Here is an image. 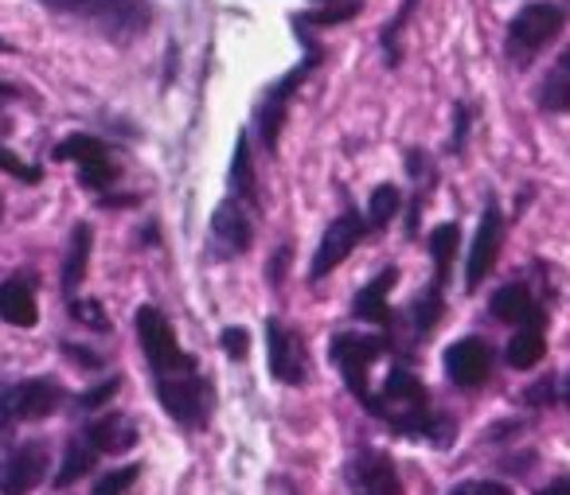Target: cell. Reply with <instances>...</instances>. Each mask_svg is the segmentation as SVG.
I'll return each mask as SVG.
<instances>
[{
	"mask_svg": "<svg viewBox=\"0 0 570 495\" xmlns=\"http://www.w3.org/2000/svg\"><path fill=\"white\" fill-rule=\"evenodd\" d=\"M562 402H567V406H570V378H567V383H562Z\"/></svg>",
	"mask_w": 570,
	"mask_h": 495,
	"instance_id": "obj_42",
	"label": "cell"
},
{
	"mask_svg": "<svg viewBox=\"0 0 570 495\" xmlns=\"http://www.w3.org/2000/svg\"><path fill=\"white\" fill-rule=\"evenodd\" d=\"M79 180H82V188H90V191H106L114 180H118V165H114L110 157L82 160V165H79Z\"/></svg>",
	"mask_w": 570,
	"mask_h": 495,
	"instance_id": "obj_30",
	"label": "cell"
},
{
	"mask_svg": "<svg viewBox=\"0 0 570 495\" xmlns=\"http://www.w3.org/2000/svg\"><path fill=\"white\" fill-rule=\"evenodd\" d=\"M87 261H90V227L87 222H79V227L71 230V250H67V261H63V293L67 297H75V289H79L82 277H87Z\"/></svg>",
	"mask_w": 570,
	"mask_h": 495,
	"instance_id": "obj_22",
	"label": "cell"
},
{
	"mask_svg": "<svg viewBox=\"0 0 570 495\" xmlns=\"http://www.w3.org/2000/svg\"><path fill=\"white\" fill-rule=\"evenodd\" d=\"M500 246H504V219H500L497 204H489L481 215V227H476V238H473V254H469V266H465L469 289H476V285L492 274V266H497V258H500Z\"/></svg>",
	"mask_w": 570,
	"mask_h": 495,
	"instance_id": "obj_12",
	"label": "cell"
},
{
	"mask_svg": "<svg viewBox=\"0 0 570 495\" xmlns=\"http://www.w3.org/2000/svg\"><path fill=\"white\" fill-rule=\"evenodd\" d=\"M114 390H118V378H110V383H102V386H95V390H87L79 398V406L82 409H98L102 402H110L114 398Z\"/></svg>",
	"mask_w": 570,
	"mask_h": 495,
	"instance_id": "obj_37",
	"label": "cell"
},
{
	"mask_svg": "<svg viewBox=\"0 0 570 495\" xmlns=\"http://www.w3.org/2000/svg\"><path fill=\"white\" fill-rule=\"evenodd\" d=\"M0 320L12 324V328H32V324L40 320L36 293L24 277H9V281H0Z\"/></svg>",
	"mask_w": 570,
	"mask_h": 495,
	"instance_id": "obj_16",
	"label": "cell"
},
{
	"mask_svg": "<svg viewBox=\"0 0 570 495\" xmlns=\"http://www.w3.org/2000/svg\"><path fill=\"white\" fill-rule=\"evenodd\" d=\"M0 168H4L9 176H17V180H24V184H40V168L24 165V160L12 157L9 149H0Z\"/></svg>",
	"mask_w": 570,
	"mask_h": 495,
	"instance_id": "obj_34",
	"label": "cell"
},
{
	"mask_svg": "<svg viewBox=\"0 0 570 495\" xmlns=\"http://www.w3.org/2000/svg\"><path fill=\"white\" fill-rule=\"evenodd\" d=\"M352 487L360 495H403V484H399L395 461L383 453H360L356 464H352Z\"/></svg>",
	"mask_w": 570,
	"mask_h": 495,
	"instance_id": "obj_14",
	"label": "cell"
},
{
	"mask_svg": "<svg viewBox=\"0 0 570 495\" xmlns=\"http://www.w3.org/2000/svg\"><path fill=\"white\" fill-rule=\"evenodd\" d=\"M87 440L98 453H126L137 445V425L126 414H106L87 429Z\"/></svg>",
	"mask_w": 570,
	"mask_h": 495,
	"instance_id": "obj_18",
	"label": "cell"
},
{
	"mask_svg": "<svg viewBox=\"0 0 570 495\" xmlns=\"http://www.w3.org/2000/svg\"><path fill=\"white\" fill-rule=\"evenodd\" d=\"M458 242H461V230L458 222H442V227L430 235V258H434V285H445L450 277V266L458 258Z\"/></svg>",
	"mask_w": 570,
	"mask_h": 495,
	"instance_id": "obj_23",
	"label": "cell"
},
{
	"mask_svg": "<svg viewBox=\"0 0 570 495\" xmlns=\"http://www.w3.org/2000/svg\"><path fill=\"white\" fill-rule=\"evenodd\" d=\"M364 219H360L356 211L341 215V219H333V227H325V238H321L317 254H313V266H309V281H321V277H328L336 266H341L344 258H348L352 250L360 246V238H364Z\"/></svg>",
	"mask_w": 570,
	"mask_h": 495,
	"instance_id": "obj_8",
	"label": "cell"
},
{
	"mask_svg": "<svg viewBox=\"0 0 570 495\" xmlns=\"http://www.w3.org/2000/svg\"><path fill=\"white\" fill-rule=\"evenodd\" d=\"M0 51H12V48H9V43H4V40H0Z\"/></svg>",
	"mask_w": 570,
	"mask_h": 495,
	"instance_id": "obj_43",
	"label": "cell"
},
{
	"mask_svg": "<svg viewBox=\"0 0 570 495\" xmlns=\"http://www.w3.org/2000/svg\"><path fill=\"white\" fill-rule=\"evenodd\" d=\"M137 339H141L145 347V359H149L153 375L165 378V375H188V370H196V363H191V355L184 352L180 344H176V331L173 324L165 320V316L157 313L153 305L137 308Z\"/></svg>",
	"mask_w": 570,
	"mask_h": 495,
	"instance_id": "obj_5",
	"label": "cell"
},
{
	"mask_svg": "<svg viewBox=\"0 0 570 495\" xmlns=\"http://www.w3.org/2000/svg\"><path fill=\"white\" fill-rule=\"evenodd\" d=\"M12 98H20V90L12 82H0V102H12Z\"/></svg>",
	"mask_w": 570,
	"mask_h": 495,
	"instance_id": "obj_40",
	"label": "cell"
},
{
	"mask_svg": "<svg viewBox=\"0 0 570 495\" xmlns=\"http://www.w3.org/2000/svg\"><path fill=\"white\" fill-rule=\"evenodd\" d=\"M539 106H543V110H554V113L570 110V75L562 71V67H554V71L543 79V87H539Z\"/></svg>",
	"mask_w": 570,
	"mask_h": 495,
	"instance_id": "obj_27",
	"label": "cell"
},
{
	"mask_svg": "<svg viewBox=\"0 0 570 495\" xmlns=\"http://www.w3.org/2000/svg\"><path fill=\"white\" fill-rule=\"evenodd\" d=\"M63 402V386L56 378H28V383L4 386L0 390V422H40L51 417Z\"/></svg>",
	"mask_w": 570,
	"mask_h": 495,
	"instance_id": "obj_6",
	"label": "cell"
},
{
	"mask_svg": "<svg viewBox=\"0 0 570 495\" xmlns=\"http://www.w3.org/2000/svg\"><path fill=\"white\" fill-rule=\"evenodd\" d=\"M535 495H570V476H562V479H554V484L539 487Z\"/></svg>",
	"mask_w": 570,
	"mask_h": 495,
	"instance_id": "obj_39",
	"label": "cell"
},
{
	"mask_svg": "<svg viewBox=\"0 0 570 495\" xmlns=\"http://www.w3.org/2000/svg\"><path fill=\"white\" fill-rule=\"evenodd\" d=\"M559 67H562V71H567V75H570V48H567V51H562V59H559Z\"/></svg>",
	"mask_w": 570,
	"mask_h": 495,
	"instance_id": "obj_41",
	"label": "cell"
},
{
	"mask_svg": "<svg viewBox=\"0 0 570 495\" xmlns=\"http://www.w3.org/2000/svg\"><path fill=\"white\" fill-rule=\"evenodd\" d=\"M43 476H48V445L28 440L0 464V495H28Z\"/></svg>",
	"mask_w": 570,
	"mask_h": 495,
	"instance_id": "obj_10",
	"label": "cell"
},
{
	"mask_svg": "<svg viewBox=\"0 0 570 495\" xmlns=\"http://www.w3.org/2000/svg\"><path fill=\"white\" fill-rule=\"evenodd\" d=\"M465 129H469V110L458 106V129H453V152L465 149Z\"/></svg>",
	"mask_w": 570,
	"mask_h": 495,
	"instance_id": "obj_38",
	"label": "cell"
},
{
	"mask_svg": "<svg viewBox=\"0 0 570 495\" xmlns=\"http://www.w3.org/2000/svg\"><path fill=\"white\" fill-rule=\"evenodd\" d=\"M219 344L230 359H246V352H250V336H246V328H227L219 336Z\"/></svg>",
	"mask_w": 570,
	"mask_h": 495,
	"instance_id": "obj_36",
	"label": "cell"
},
{
	"mask_svg": "<svg viewBox=\"0 0 570 495\" xmlns=\"http://www.w3.org/2000/svg\"><path fill=\"white\" fill-rule=\"evenodd\" d=\"M380 352H383V339L360 336V331H344V336L333 339V363L341 367L348 390L356 394L364 406H367V398H372V390H367V370L380 359Z\"/></svg>",
	"mask_w": 570,
	"mask_h": 495,
	"instance_id": "obj_7",
	"label": "cell"
},
{
	"mask_svg": "<svg viewBox=\"0 0 570 495\" xmlns=\"http://www.w3.org/2000/svg\"><path fill=\"white\" fill-rule=\"evenodd\" d=\"M230 199L238 204H258V184H254V165H250V141L238 137L235 141V157H230Z\"/></svg>",
	"mask_w": 570,
	"mask_h": 495,
	"instance_id": "obj_20",
	"label": "cell"
},
{
	"mask_svg": "<svg viewBox=\"0 0 570 495\" xmlns=\"http://www.w3.org/2000/svg\"><path fill=\"white\" fill-rule=\"evenodd\" d=\"M95 157H110V152L90 133H71L67 141L56 145V160H75V165H82V160H95Z\"/></svg>",
	"mask_w": 570,
	"mask_h": 495,
	"instance_id": "obj_26",
	"label": "cell"
},
{
	"mask_svg": "<svg viewBox=\"0 0 570 495\" xmlns=\"http://www.w3.org/2000/svg\"><path fill=\"white\" fill-rule=\"evenodd\" d=\"M40 4L51 12H63V17L87 20L110 40H137L153 24L149 0H40Z\"/></svg>",
	"mask_w": 570,
	"mask_h": 495,
	"instance_id": "obj_1",
	"label": "cell"
},
{
	"mask_svg": "<svg viewBox=\"0 0 570 495\" xmlns=\"http://www.w3.org/2000/svg\"><path fill=\"white\" fill-rule=\"evenodd\" d=\"M395 215H399V188L395 184H380V188L372 191V204H367V222H372L375 230H383Z\"/></svg>",
	"mask_w": 570,
	"mask_h": 495,
	"instance_id": "obj_28",
	"label": "cell"
},
{
	"mask_svg": "<svg viewBox=\"0 0 570 495\" xmlns=\"http://www.w3.org/2000/svg\"><path fill=\"white\" fill-rule=\"evenodd\" d=\"M157 394H160V406L176 417L180 425H199L207 414V386L196 370L188 375H165L157 378Z\"/></svg>",
	"mask_w": 570,
	"mask_h": 495,
	"instance_id": "obj_9",
	"label": "cell"
},
{
	"mask_svg": "<svg viewBox=\"0 0 570 495\" xmlns=\"http://www.w3.org/2000/svg\"><path fill=\"white\" fill-rule=\"evenodd\" d=\"M0 433H4V422H0Z\"/></svg>",
	"mask_w": 570,
	"mask_h": 495,
	"instance_id": "obj_44",
	"label": "cell"
},
{
	"mask_svg": "<svg viewBox=\"0 0 570 495\" xmlns=\"http://www.w3.org/2000/svg\"><path fill=\"white\" fill-rule=\"evenodd\" d=\"M450 495H515L508 484H497V479H469V484L453 487Z\"/></svg>",
	"mask_w": 570,
	"mask_h": 495,
	"instance_id": "obj_35",
	"label": "cell"
},
{
	"mask_svg": "<svg viewBox=\"0 0 570 495\" xmlns=\"http://www.w3.org/2000/svg\"><path fill=\"white\" fill-rule=\"evenodd\" d=\"M367 409L403 433H426L430 422H434V414H426V386L411 370H391L383 394L367 402Z\"/></svg>",
	"mask_w": 570,
	"mask_h": 495,
	"instance_id": "obj_3",
	"label": "cell"
},
{
	"mask_svg": "<svg viewBox=\"0 0 570 495\" xmlns=\"http://www.w3.org/2000/svg\"><path fill=\"white\" fill-rule=\"evenodd\" d=\"M492 316L504 324H520V328L523 324H539V308L523 285H504V289H497V297H492Z\"/></svg>",
	"mask_w": 570,
	"mask_h": 495,
	"instance_id": "obj_19",
	"label": "cell"
},
{
	"mask_svg": "<svg viewBox=\"0 0 570 495\" xmlns=\"http://www.w3.org/2000/svg\"><path fill=\"white\" fill-rule=\"evenodd\" d=\"M95 461H98V448L87 440V433L82 437H75L71 445H67V453H63V464H59V476H56V484L59 487H71L79 476H87L90 468H95Z\"/></svg>",
	"mask_w": 570,
	"mask_h": 495,
	"instance_id": "obj_24",
	"label": "cell"
},
{
	"mask_svg": "<svg viewBox=\"0 0 570 495\" xmlns=\"http://www.w3.org/2000/svg\"><path fill=\"white\" fill-rule=\"evenodd\" d=\"M492 370V352L484 339H458V344L445 352V375H450V383L458 386H481L484 378H489Z\"/></svg>",
	"mask_w": 570,
	"mask_h": 495,
	"instance_id": "obj_13",
	"label": "cell"
},
{
	"mask_svg": "<svg viewBox=\"0 0 570 495\" xmlns=\"http://www.w3.org/2000/svg\"><path fill=\"white\" fill-rule=\"evenodd\" d=\"M294 32L302 36V43H305V59L294 67V71L285 75L282 82H274V87H266L262 90V98H258V133H262V145H266L269 152H277V137H282V126H285V110H289V98H294V90L305 82V75L313 71V67L321 63V48H317V40H313V32L309 28H297L294 24Z\"/></svg>",
	"mask_w": 570,
	"mask_h": 495,
	"instance_id": "obj_2",
	"label": "cell"
},
{
	"mask_svg": "<svg viewBox=\"0 0 570 495\" xmlns=\"http://www.w3.org/2000/svg\"><path fill=\"white\" fill-rule=\"evenodd\" d=\"M137 476H141V468H137V464L114 468V472H106V476H98V484L90 487V495H126L129 487H134Z\"/></svg>",
	"mask_w": 570,
	"mask_h": 495,
	"instance_id": "obj_31",
	"label": "cell"
},
{
	"mask_svg": "<svg viewBox=\"0 0 570 495\" xmlns=\"http://www.w3.org/2000/svg\"><path fill=\"white\" fill-rule=\"evenodd\" d=\"M266 347H269V375L277 383L302 386L305 383V347L282 320H266Z\"/></svg>",
	"mask_w": 570,
	"mask_h": 495,
	"instance_id": "obj_11",
	"label": "cell"
},
{
	"mask_svg": "<svg viewBox=\"0 0 570 495\" xmlns=\"http://www.w3.org/2000/svg\"><path fill=\"white\" fill-rule=\"evenodd\" d=\"M543 352H547V339H543V331H539V324H523V328L508 339L504 359H508V367H515V370H531L543 359Z\"/></svg>",
	"mask_w": 570,
	"mask_h": 495,
	"instance_id": "obj_21",
	"label": "cell"
},
{
	"mask_svg": "<svg viewBox=\"0 0 570 495\" xmlns=\"http://www.w3.org/2000/svg\"><path fill=\"white\" fill-rule=\"evenodd\" d=\"M395 281H399V269L387 266L380 277H372V281L356 293V305H352V313H356L360 320H367V324H387L391 320L387 293L395 289Z\"/></svg>",
	"mask_w": 570,
	"mask_h": 495,
	"instance_id": "obj_17",
	"label": "cell"
},
{
	"mask_svg": "<svg viewBox=\"0 0 570 495\" xmlns=\"http://www.w3.org/2000/svg\"><path fill=\"white\" fill-rule=\"evenodd\" d=\"M559 32H562V12L554 9L551 0L523 4L512 17V24H508V59L515 67H528Z\"/></svg>",
	"mask_w": 570,
	"mask_h": 495,
	"instance_id": "obj_4",
	"label": "cell"
},
{
	"mask_svg": "<svg viewBox=\"0 0 570 495\" xmlns=\"http://www.w3.org/2000/svg\"><path fill=\"white\" fill-rule=\"evenodd\" d=\"M442 308H445L442 305V285L430 281V289L414 300V328H419V336H426V331L442 320Z\"/></svg>",
	"mask_w": 570,
	"mask_h": 495,
	"instance_id": "obj_29",
	"label": "cell"
},
{
	"mask_svg": "<svg viewBox=\"0 0 570 495\" xmlns=\"http://www.w3.org/2000/svg\"><path fill=\"white\" fill-rule=\"evenodd\" d=\"M364 9V0H321L317 12H302V17H294L297 28H333V24H344V20H352L356 12Z\"/></svg>",
	"mask_w": 570,
	"mask_h": 495,
	"instance_id": "obj_25",
	"label": "cell"
},
{
	"mask_svg": "<svg viewBox=\"0 0 570 495\" xmlns=\"http://www.w3.org/2000/svg\"><path fill=\"white\" fill-rule=\"evenodd\" d=\"M414 4H419V0H403V9H399V17L391 20L387 28H383V51H387V63H391V67L399 63V36H403V28H406V20H411Z\"/></svg>",
	"mask_w": 570,
	"mask_h": 495,
	"instance_id": "obj_32",
	"label": "cell"
},
{
	"mask_svg": "<svg viewBox=\"0 0 570 495\" xmlns=\"http://www.w3.org/2000/svg\"><path fill=\"white\" fill-rule=\"evenodd\" d=\"M212 235H215V242L223 246V254H246L250 250L254 227H250V219H246V211H243L238 199H227V204L215 207Z\"/></svg>",
	"mask_w": 570,
	"mask_h": 495,
	"instance_id": "obj_15",
	"label": "cell"
},
{
	"mask_svg": "<svg viewBox=\"0 0 570 495\" xmlns=\"http://www.w3.org/2000/svg\"><path fill=\"white\" fill-rule=\"evenodd\" d=\"M71 316L79 324H87V328H95V331H110V316L102 313V305H98V300L71 297Z\"/></svg>",
	"mask_w": 570,
	"mask_h": 495,
	"instance_id": "obj_33",
	"label": "cell"
}]
</instances>
